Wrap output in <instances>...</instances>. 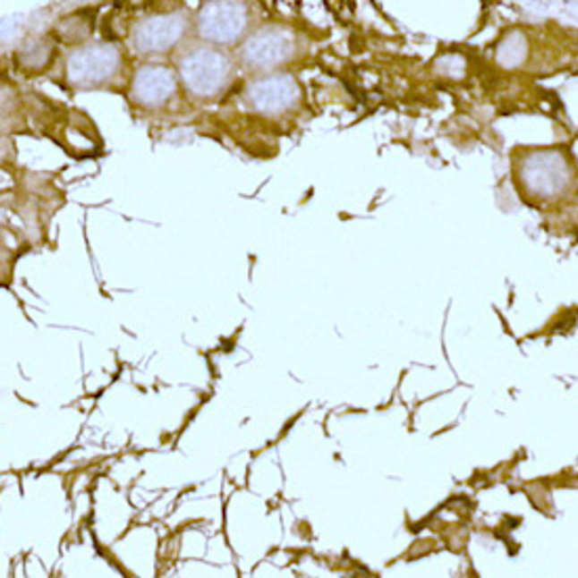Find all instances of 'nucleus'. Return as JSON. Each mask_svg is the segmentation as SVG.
Returning <instances> with one entry per match:
<instances>
[{"mask_svg":"<svg viewBox=\"0 0 578 578\" xmlns=\"http://www.w3.org/2000/svg\"><path fill=\"white\" fill-rule=\"evenodd\" d=\"M227 76H230V59L213 47H198L182 59L185 87L200 98H210L221 91Z\"/></svg>","mask_w":578,"mask_h":578,"instance_id":"obj_1","label":"nucleus"},{"mask_svg":"<svg viewBox=\"0 0 578 578\" xmlns=\"http://www.w3.org/2000/svg\"><path fill=\"white\" fill-rule=\"evenodd\" d=\"M520 173L523 188L539 198L557 196L570 183L568 160L553 149L530 154Z\"/></svg>","mask_w":578,"mask_h":578,"instance_id":"obj_2","label":"nucleus"},{"mask_svg":"<svg viewBox=\"0 0 578 578\" xmlns=\"http://www.w3.org/2000/svg\"><path fill=\"white\" fill-rule=\"evenodd\" d=\"M120 53L107 42H93L74 51L68 59V78L74 84H101L110 81L118 70Z\"/></svg>","mask_w":578,"mask_h":578,"instance_id":"obj_3","label":"nucleus"},{"mask_svg":"<svg viewBox=\"0 0 578 578\" xmlns=\"http://www.w3.org/2000/svg\"><path fill=\"white\" fill-rule=\"evenodd\" d=\"M246 7L242 3H207L198 15V32L213 42H234L246 28Z\"/></svg>","mask_w":578,"mask_h":578,"instance_id":"obj_4","label":"nucleus"},{"mask_svg":"<svg viewBox=\"0 0 578 578\" xmlns=\"http://www.w3.org/2000/svg\"><path fill=\"white\" fill-rule=\"evenodd\" d=\"M185 32L182 13H160L146 17L132 30V45L141 53H165L173 49Z\"/></svg>","mask_w":578,"mask_h":578,"instance_id":"obj_5","label":"nucleus"},{"mask_svg":"<svg viewBox=\"0 0 578 578\" xmlns=\"http://www.w3.org/2000/svg\"><path fill=\"white\" fill-rule=\"evenodd\" d=\"M293 36L285 28H261L251 36L242 47V62L249 68L265 70L278 65L293 53Z\"/></svg>","mask_w":578,"mask_h":578,"instance_id":"obj_6","label":"nucleus"},{"mask_svg":"<svg viewBox=\"0 0 578 578\" xmlns=\"http://www.w3.org/2000/svg\"><path fill=\"white\" fill-rule=\"evenodd\" d=\"M246 95L257 112L280 114L297 104L301 89L291 74H272L252 82Z\"/></svg>","mask_w":578,"mask_h":578,"instance_id":"obj_7","label":"nucleus"},{"mask_svg":"<svg viewBox=\"0 0 578 578\" xmlns=\"http://www.w3.org/2000/svg\"><path fill=\"white\" fill-rule=\"evenodd\" d=\"M174 91V76L165 65L148 64L132 78V95L143 106H162Z\"/></svg>","mask_w":578,"mask_h":578,"instance_id":"obj_8","label":"nucleus"},{"mask_svg":"<svg viewBox=\"0 0 578 578\" xmlns=\"http://www.w3.org/2000/svg\"><path fill=\"white\" fill-rule=\"evenodd\" d=\"M526 57V36L520 30H511L497 47V59L505 68H515Z\"/></svg>","mask_w":578,"mask_h":578,"instance_id":"obj_9","label":"nucleus"},{"mask_svg":"<svg viewBox=\"0 0 578 578\" xmlns=\"http://www.w3.org/2000/svg\"><path fill=\"white\" fill-rule=\"evenodd\" d=\"M436 68L450 78H461L465 74V62L461 55H442L436 62Z\"/></svg>","mask_w":578,"mask_h":578,"instance_id":"obj_10","label":"nucleus"}]
</instances>
